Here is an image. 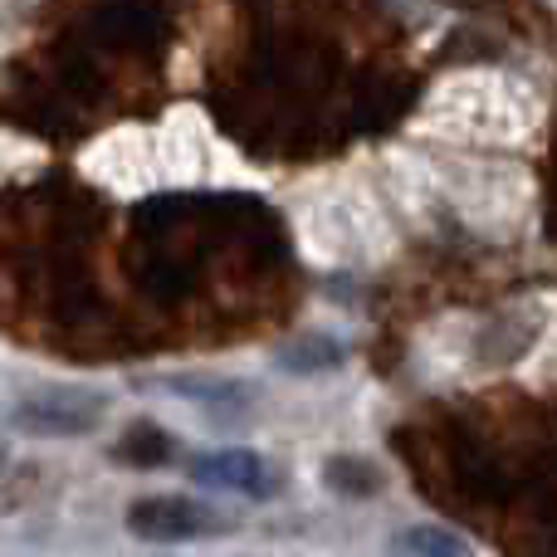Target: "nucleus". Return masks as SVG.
Returning a JSON list of instances; mask_svg holds the SVG:
<instances>
[{
	"instance_id": "obj_1",
	"label": "nucleus",
	"mask_w": 557,
	"mask_h": 557,
	"mask_svg": "<svg viewBox=\"0 0 557 557\" xmlns=\"http://www.w3.org/2000/svg\"><path fill=\"white\" fill-rule=\"evenodd\" d=\"M108 392H88V386H39L10 401V425L35 441H74L103 425Z\"/></svg>"
},
{
	"instance_id": "obj_2",
	"label": "nucleus",
	"mask_w": 557,
	"mask_h": 557,
	"mask_svg": "<svg viewBox=\"0 0 557 557\" xmlns=\"http://www.w3.org/2000/svg\"><path fill=\"white\" fill-rule=\"evenodd\" d=\"M431 117L450 133H480V137H513L519 133V108L509 103V84L494 74H465L450 78L431 98Z\"/></svg>"
},
{
	"instance_id": "obj_3",
	"label": "nucleus",
	"mask_w": 557,
	"mask_h": 557,
	"mask_svg": "<svg viewBox=\"0 0 557 557\" xmlns=\"http://www.w3.org/2000/svg\"><path fill=\"white\" fill-rule=\"evenodd\" d=\"M215 513L196 499H182V494H157V499H143L127 509V529L143 543H186V539H206L215 529Z\"/></svg>"
},
{
	"instance_id": "obj_4",
	"label": "nucleus",
	"mask_w": 557,
	"mask_h": 557,
	"mask_svg": "<svg viewBox=\"0 0 557 557\" xmlns=\"http://www.w3.org/2000/svg\"><path fill=\"white\" fill-rule=\"evenodd\" d=\"M191 480L196 484H211V490H235V494H264L278 490V474L264 465V455L255 450H211V455H196L191 460Z\"/></svg>"
},
{
	"instance_id": "obj_5",
	"label": "nucleus",
	"mask_w": 557,
	"mask_h": 557,
	"mask_svg": "<svg viewBox=\"0 0 557 557\" xmlns=\"http://www.w3.org/2000/svg\"><path fill=\"white\" fill-rule=\"evenodd\" d=\"M396 557H474V548L450 529H435V523H416V529L396 533Z\"/></svg>"
},
{
	"instance_id": "obj_6",
	"label": "nucleus",
	"mask_w": 557,
	"mask_h": 557,
	"mask_svg": "<svg viewBox=\"0 0 557 557\" xmlns=\"http://www.w3.org/2000/svg\"><path fill=\"white\" fill-rule=\"evenodd\" d=\"M323 480L333 484L337 494H352V499H367V494L382 484V474L372 470V465H362V460H352V455H343V460H333L323 470Z\"/></svg>"
},
{
	"instance_id": "obj_7",
	"label": "nucleus",
	"mask_w": 557,
	"mask_h": 557,
	"mask_svg": "<svg viewBox=\"0 0 557 557\" xmlns=\"http://www.w3.org/2000/svg\"><path fill=\"white\" fill-rule=\"evenodd\" d=\"M337 362H343V347L333 343L318 347V337H304L298 347L284 352V367H298V372H318V367H337Z\"/></svg>"
}]
</instances>
